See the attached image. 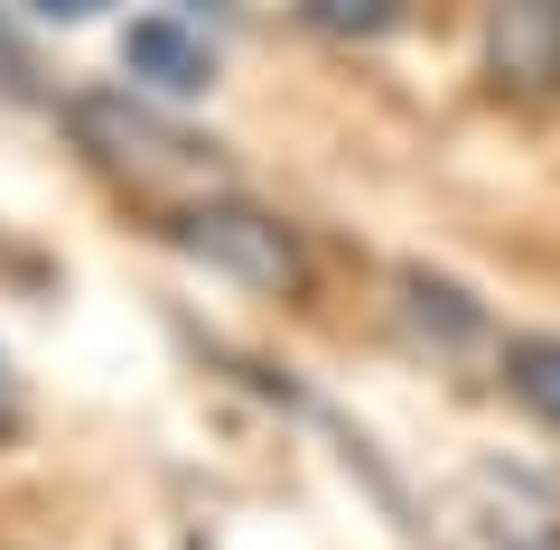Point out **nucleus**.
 Listing matches in <instances>:
<instances>
[{
	"label": "nucleus",
	"instance_id": "1",
	"mask_svg": "<svg viewBox=\"0 0 560 550\" xmlns=\"http://www.w3.org/2000/svg\"><path fill=\"white\" fill-rule=\"evenodd\" d=\"M66 121H75V140L94 150V168H113V177H131L140 197H160V215L168 206H187V197H215V140H197V131H178L168 113H150L140 94H75L66 103Z\"/></svg>",
	"mask_w": 560,
	"mask_h": 550
},
{
	"label": "nucleus",
	"instance_id": "2",
	"mask_svg": "<svg viewBox=\"0 0 560 550\" xmlns=\"http://www.w3.org/2000/svg\"><path fill=\"white\" fill-rule=\"evenodd\" d=\"M160 234L178 243L187 261H206V271L243 280V290H271V299H300L308 290V243L300 224H280L271 206H243V197H187L160 215Z\"/></svg>",
	"mask_w": 560,
	"mask_h": 550
},
{
	"label": "nucleus",
	"instance_id": "3",
	"mask_svg": "<svg viewBox=\"0 0 560 550\" xmlns=\"http://www.w3.org/2000/svg\"><path fill=\"white\" fill-rule=\"evenodd\" d=\"M486 84L523 113L560 103V0H486Z\"/></svg>",
	"mask_w": 560,
	"mask_h": 550
},
{
	"label": "nucleus",
	"instance_id": "4",
	"mask_svg": "<svg viewBox=\"0 0 560 550\" xmlns=\"http://www.w3.org/2000/svg\"><path fill=\"white\" fill-rule=\"evenodd\" d=\"M121 66H131V84H150V94H168V103H187V94L215 84V47H206L197 28H178V20H131Z\"/></svg>",
	"mask_w": 560,
	"mask_h": 550
},
{
	"label": "nucleus",
	"instance_id": "5",
	"mask_svg": "<svg viewBox=\"0 0 560 550\" xmlns=\"http://www.w3.org/2000/svg\"><path fill=\"white\" fill-rule=\"evenodd\" d=\"M504 393H514L541 430H560V336H514V346H504Z\"/></svg>",
	"mask_w": 560,
	"mask_h": 550
},
{
	"label": "nucleus",
	"instance_id": "6",
	"mask_svg": "<svg viewBox=\"0 0 560 550\" xmlns=\"http://www.w3.org/2000/svg\"><path fill=\"white\" fill-rule=\"evenodd\" d=\"M300 20L327 28V38H383L401 20V0H300Z\"/></svg>",
	"mask_w": 560,
	"mask_h": 550
},
{
	"label": "nucleus",
	"instance_id": "7",
	"mask_svg": "<svg viewBox=\"0 0 560 550\" xmlns=\"http://www.w3.org/2000/svg\"><path fill=\"white\" fill-rule=\"evenodd\" d=\"M0 94H10V103H38V57H28V38L10 28V10H0Z\"/></svg>",
	"mask_w": 560,
	"mask_h": 550
},
{
	"label": "nucleus",
	"instance_id": "8",
	"mask_svg": "<svg viewBox=\"0 0 560 550\" xmlns=\"http://www.w3.org/2000/svg\"><path fill=\"white\" fill-rule=\"evenodd\" d=\"M28 10H38V20H94L103 0H28Z\"/></svg>",
	"mask_w": 560,
	"mask_h": 550
}]
</instances>
